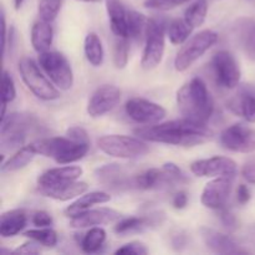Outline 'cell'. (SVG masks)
<instances>
[{"label": "cell", "instance_id": "obj_1", "mask_svg": "<svg viewBox=\"0 0 255 255\" xmlns=\"http://www.w3.org/2000/svg\"><path fill=\"white\" fill-rule=\"evenodd\" d=\"M134 134L147 142L166 143L172 146L193 147L206 143L213 137V132L206 124L191 121L182 117L181 120L138 127Z\"/></svg>", "mask_w": 255, "mask_h": 255}, {"label": "cell", "instance_id": "obj_2", "mask_svg": "<svg viewBox=\"0 0 255 255\" xmlns=\"http://www.w3.org/2000/svg\"><path fill=\"white\" fill-rule=\"evenodd\" d=\"M177 106L183 119L207 124L214 112V100L206 82L193 77L177 92Z\"/></svg>", "mask_w": 255, "mask_h": 255}, {"label": "cell", "instance_id": "obj_3", "mask_svg": "<svg viewBox=\"0 0 255 255\" xmlns=\"http://www.w3.org/2000/svg\"><path fill=\"white\" fill-rule=\"evenodd\" d=\"M30 144L36 154L54 159L59 164H70L80 161L90 149L89 143L76 142L67 136L40 138Z\"/></svg>", "mask_w": 255, "mask_h": 255}, {"label": "cell", "instance_id": "obj_4", "mask_svg": "<svg viewBox=\"0 0 255 255\" xmlns=\"http://www.w3.org/2000/svg\"><path fill=\"white\" fill-rule=\"evenodd\" d=\"M189 178L177 164L168 162L162 168H149L132 178V187L142 191L169 188L188 183Z\"/></svg>", "mask_w": 255, "mask_h": 255}, {"label": "cell", "instance_id": "obj_5", "mask_svg": "<svg viewBox=\"0 0 255 255\" xmlns=\"http://www.w3.org/2000/svg\"><path fill=\"white\" fill-rule=\"evenodd\" d=\"M36 127L39 125L32 115L17 112L5 115L1 119V148L4 151L21 148L29 132Z\"/></svg>", "mask_w": 255, "mask_h": 255}, {"label": "cell", "instance_id": "obj_6", "mask_svg": "<svg viewBox=\"0 0 255 255\" xmlns=\"http://www.w3.org/2000/svg\"><path fill=\"white\" fill-rule=\"evenodd\" d=\"M97 146L107 156L121 159L138 158L149 152L147 141L125 134H106L100 137Z\"/></svg>", "mask_w": 255, "mask_h": 255}, {"label": "cell", "instance_id": "obj_7", "mask_svg": "<svg viewBox=\"0 0 255 255\" xmlns=\"http://www.w3.org/2000/svg\"><path fill=\"white\" fill-rule=\"evenodd\" d=\"M17 67L24 84L37 99L42 101H54L59 99V90L49 77L42 74V69L34 60L30 57H22Z\"/></svg>", "mask_w": 255, "mask_h": 255}, {"label": "cell", "instance_id": "obj_8", "mask_svg": "<svg viewBox=\"0 0 255 255\" xmlns=\"http://www.w3.org/2000/svg\"><path fill=\"white\" fill-rule=\"evenodd\" d=\"M218 34L213 30H202L194 36L189 37L174 59V69L178 72H184L201 59L212 46L218 41Z\"/></svg>", "mask_w": 255, "mask_h": 255}, {"label": "cell", "instance_id": "obj_9", "mask_svg": "<svg viewBox=\"0 0 255 255\" xmlns=\"http://www.w3.org/2000/svg\"><path fill=\"white\" fill-rule=\"evenodd\" d=\"M166 49V25L162 20L148 19L144 37V49L142 54L141 66L144 70H153L163 60Z\"/></svg>", "mask_w": 255, "mask_h": 255}, {"label": "cell", "instance_id": "obj_10", "mask_svg": "<svg viewBox=\"0 0 255 255\" xmlns=\"http://www.w3.org/2000/svg\"><path fill=\"white\" fill-rule=\"evenodd\" d=\"M39 65L57 89L67 91L74 86V72L64 54L45 51L39 54Z\"/></svg>", "mask_w": 255, "mask_h": 255}, {"label": "cell", "instance_id": "obj_11", "mask_svg": "<svg viewBox=\"0 0 255 255\" xmlns=\"http://www.w3.org/2000/svg\"><path fill=\"white\" fill-rule=\"evenodd\" d=\"M212 69L217 84L223 89H236L241 82L242 72L238 62L233 54L227 50H221L216 52L212 57Z\"/></svg>", "mask_w": 255, "mask_h": 255}, {"label": "cell", "instance_id": "obj_12", "mask_svg": "<svg viewBox=\"0 0 255 255\" xmlns=\"http://www.w3.org/2000/svg\"><path fill=\"white\" fill-rule=\"evenodd\" d=\"M219 141L228 151L252 153L255 152V129L243 124H234L222 131Z\"/></svg>", "mask_w": 255, "mask_h": 255}, {"label": "cell", "instance_id": "obj_13", "mask_svg": "<svg viewBox=\"0 0 255 255\" xmlns=\"http://www.w3.org/2000/svg\"><path fill=\"white\" fill-rule=\"evenodd\" d=\"M125 110L132 121L144 126L159 124L167 115L166 110L161 105L142 97L129 99L125 105Z\"/></svg>", "mask_w": 255, "mask_h": 255}, {"label": "cell", "instance_id": "obj_14", "mask_svg": "<svg viewBox=\"0 0 255 255\" xmlns=\"http://www.w3.org/2000/svg\"><path fill=\"white\" fill-rule=\"evenodd\" d=\"M121 96V90L115 85H102L97 87L87 102V114L92 119L102 117L119 106Z\"/></svg>", "mask_w": 255, "mask_h": 255}, {"label": "cell", "instance_id": "obj_15", "mask_svg": "<svg viewBox=\"0 0 255 255\" xmlns=\"http://www.w3.org/2000/svg\"><path fill=\"white\" fill-rule=\"evenodd\" d=\"M191 172L197 177H236L238 166L229 157L214 156L194 161L191 164Z\"/></svg>", "mask_w": 255, "mask_h": 255}, {"label": "cell", "instance_id": "obj_16", "mask_svg": "<svg viewBox=\"0 0 255 255\" xmlns=\"http://www.w3.org/2000/svg\"><path fill=\"white\" fill-rule=\"evenodd\" d=\"M236 177H216L203 188L201 202L206 208L218 211L226 207L233 188Z\"/></svg>", "mask_w": 255, "mask_h": 255}, {"label": "cell", "instance_id": "obj_17", "mask_svg": "<svg viewBox=\"0 0 255 255\" xmlns=\"http://www.w3.org/2000/svg\"><path fill=\"white\" fill-rule=\"evenodd\" d=\"M121 213L111 208L89 209L86 212L77 214L70 219V227L75 229L90 228V227L105 226V224L117 223L121 219Z\"/></svg>", "mask_w": 255, "mask_h": 255}, {"label": "cell", "instance_id": "obj_18", "mask_svg": "<svg viewBox=\"0 0 255 255\" xmlns=\"http://www.w3.org/2000/svg\"><path fill=\"white\" fill-rule=\"evenodd\" d=\"M202 241L207 248L217 254H246L247 251L242 249L239 244L232 237L221 233L216 229L202 227L199 229Z\"/></svg>", "mask_w": 255, "mask_h": 255}, {"label": "cell", "instance_id": "obj_19", "mask_svg": "<svg viewBox=\"0 0 255 255\" xmlns=\"http://www.w3.org/2000/svg\"><path fill=\"white\" fill-rule=\"evenodd\" d=\"M164 216L162 213H152L143 217H129L121 218L115 226V233L119 236H128V234L141 233L146 229L154 228L163 223Z\"/></svg>", "mask_w": 255, "mask_h": 255}, {"label": "cell", "instance_id": "obj_20", "mask_svg": "<svg viewBox=\"0 0 255 255\" xmlns=\"http://www.w3.org/2000/svg\"><path fill=\"white\" fill-rule=\"evenodd\" d=\"M84 173V169L79 166H64L56 167L45 171L37 178L39 188H49V187L60 186V184L69 183L77 181Z\"/></svg>", "mask_w": 255, "mask_h": 255}, {"label": "cell", "instance_id": "obj_21", "mask_svg": "<svg viewBox=\"0 0 255 255\" xmlns=\"http://www.w3.org/2000/svg\"><path fill=\"white\" fill-rule=\"evenodd\" d=\"M89 189V184L86 182H69V183L60 184V186L49 187V188H39V192L44 197L55 199V201L66 202L70 199L79 198L85 194Z\"/></svg>", "mask_w": 255, "mask_h": 255}, {"label": "cell", "instance_id": "obj_22", "mask_svg": "<svg viewBox=\"0 0 255 255\" xmlns=\"http://www.w3.org/2000/svg\"><path fill=\"white\" fill-rule=\"evenodd\" d=\"M27 224V216L24 209H12L1 214L0 218V236L11 238L24 231Z\"/></svg>", "mask_w": 255, "mask_h": 255}, {"label": "cell", "instance_id": "obj_23", "mask_svg": "<svg viewBox=\"0 0 255 255\" xmlns=\"http://www.w3.org/2000/svg\"><path fill=\"white\" fill-rule=\"evenodd\" d=\"M111 201V196L106 192L102 191H95L90 192V193H85L80 196L74 203L70 204L66 209H65V216L72 218V217L77 216V214L86 212L91 209L94 206L97 204H105L107 202Z\"/></svg>", "mask_w": 255, "mask_h": 255}, {"label": "cell", "instance_id": "obj_24", "mask_svg": "<svg viewBox=\"0 0 255 255\" xmlns=\"http://www.w3.org/2000/svg\"><path fill=\"white\" fill-rule=\"evenodd\" d=\"M127 11L120 0H107V14H109L110 27L116 36L128 37L127 29Z\"/></svg>", "mask_w": 255, "mask_h": 255}, {"label": "cell", "instance_id": "obj_25", "mask_svg": "<svg viewBox=\"0 0 255 255\" xmlns=\"http://www.w3.org/2000/svg\"><path fill=\"white\" fill-rule=\"evenodd\" d=\"M236 35L247 56L255 60V20L247 19V17L238 20Z\"/></svg>", "mask_w": 255, "mask_h": 255}, {"label": "cell", "instance_id": "obj_26", "mask_svg": "<svg viewBox=\"0 0 255 255\" xmlns=\"http://www.w3.org/2000/svg\"><path fill=\"white\" fill-rule=\"evenodd\" d=\"M54 39V30L51 22L39 19L34 22L31 27V45L34 50L39 54L49 51Z\"/></svg>", "mask_w": 255, "mask_h": 255}, {"label": "cell", "instance_id": "obj_27", "mask_svg": "<svg viewBox=\"0 0 255 255\" xmlns=\"http://www.w3.org/2000/svg\"><path fill=\"white\" fill-rule=\"evenodd\" d=\"M96 177L101 183L111 188H122V187L132 186V179H127L124 169L119 164H106L96 171Z\"/></svg>", "mask_w": 255, "mask_h": 255}, {"label": "cell", "instance_id": "obj_28", "mask_svg": "<svg viewBox=\"0 0 255 255\" xmlns=\"http://www.w3.org/2000/svg\"><path fill=\"white\" fill-rule=\"evenodd\" d=\"M229 107L237 115L243 117L249 124H255V94L251 91H243L241 95L232 100Z\"/></svg>", "mask_w": 255, "mask_h": 255}, {"label": "cell", "instance_id": "obj_29", "mask_svg": "<svg viewBox=\"0 0 255 255\" xmlns=\"http://www.w3.org/2000/svg\"><path fill=\"white\" fill-rule=\"evenodd\" d=\"M36 156V152L31 147V144L22 146L21 148L16 149L14 154L1 164V172H16L25 168Z\"/></svg>", "mask_w": 255, "mask_h": 255}, {"label": "cell", "instance_id": "obj_30", "mask_svg": "<svg viewBox=\"0 0 255 255\" xmlns=\"http://www.w3.org/2000/svg\"><path fill=\"white\" fill-rule=\"evenodd\" d=\"M84 51L86 60L95 67H100L104 64L105 51L100 36L95 32L86 35L84 41Z\"/></svg>", "mask_w": 255, "mask_h": 255}, {"label": "cell", "instance_id": "obj_31", "mask_svg": "<svg viewBox=\"0 0 255 255\" xmlns=\"http://www.w3.org/2000/svg\"><path fill=\"white\" fill-rule=\"evenodd\" d=\"M148 19L136 10L127 11V29H128V39L134 41H141L146 37V29Z\"/></svg>", "mask_w": 255, "mask_h": 255}, {"label": "cell", "instance_id": "obj_32", "mask_svg": "<svg viewBox=\"0 0 255 255\" xmlns=\"http://www.w3.org/2000/svg\"><path fill=\"white\" fill-rule=\"evenodd\" d=\"M106 232L104 228L97 227H91L90 231L82 237L81 248L85 253H96L104 247L106 242Z\"/></svg>", "mask_w": 255, "mask_h": 255}, {"label": "cell", "instance_id": "obj_33", "mask_svg": "<svg viewBox=\"0 0 255 255\" xmlns=\"http://www.w3.org/2000/svg\"><path fill=\"white\" fill-rule=\"evenodd\" d=\"M208 14V1L207 0H197L189 5L184 11V20L191 27L196 29L203 25Z\"/></svg>", "mask_w": 255, "mask_h": 255}, {"label": "cell", "instance_id": "obj_34", "mask_svg": "<svg viewBox=\"0 0 255 255\" xmlns=\"http://www.w3.org/2000/svg\"><path fill=\"white\" fill-rule=\"evenodd\" d=\"M193 27L189 26L186 20L176 19L169 22L167 35L169 37V41L173 45H183L189 39Z\"/></svg>", "mask_w": 255, "mask_h": 255}, {"label": "cell", "instance_id": "obj_35", "mask_svg": "<svg viewBox=\"0 0 255 255\" xmlns=\"http://www.w3.org/2000/svg\"><path fill=\"white\" fill-rule=\"evenodd\" d=\"M24 237L37 242V243L41 244L42 247H46V248H54L57 244L56 232H55L54 229L50 228V227L30 229V231L25 232Z\"/></svg>", "mask_w": 255, "mask_h": 255}, {"label": "cell", "instance_id": "obj_36", "mask_svg": "<svg viewBox=\"0 0 255 255\" xmlns=\"http://www.w3.org/2000/svg\"><path fill=\"white\" fill-rule=\"evenodd\" d=\"M129 59V39L117 36L114 46V64L117 69H125Z\"/></svg>", "mask_w": 255, "mask_h": 255}, {"label": "cell", "instance_id": "obj_37", "mask_svg": "<svg viewBox=\"0 0 255 255\" xmlns=\"http://www.w3.org/2000/svg\"><path fill=\"white\" fill-rule=\"evenodd\" d=\"M62 6V0H40L37 5V14L44 21L52 22L59 15Z\"/></svg>", "mask_w": 255, "mask_h": 255}, {"label": "cell", "instance_id": "obj_38", "mask_svg": "<svg viewBox=\"0 0 255 255\" xmlns=\"http://www.w3.org/2000/svg\"><path fill=\"white\" fill-rule=\"evenodd\" d=\"M1 101L2 105L6 106L7 104L12 102L16 97V87H15L14 79L11 75L7 71H2V79H1Z\"/></svg>", "mask_w": 255, "mask_h": 255}, {"label": "cell", "instance_id": "obj_39", "mask_svg": "<svg viewBox=\"0 0 255 255\" xmlns=\"http://www.w3.org/2000/svg\"><path fill=\"white\" fill-rule=\"evenodd\" d=\"M189 0H146L144 1V6L148 9L153 10H161V11H167V10H172L177 6L186 4Z\"/></svg>", "mask_w": 255, "mask_h": 255}, {"label": "cell", "instance_id": "obj_40", "mask_svg": "<svg viewBox=\"0 0 255 255\" xmlns=\"http://www.w3.org/2000/svg\"><path fill=\"white\" fill-rule=\"evenodd\" d=\"M115 254H129V255H146L148 254V249L143 243L139 242H131L128 244H125L121 248L117 249Z\"/></svg>", "mask_w": 255, "mask_h": 255}, {"label": "cell", "instance_id": "obj_41", "mask_svg": "<svg viewBox=\"0 0 255 255\" xmlns=\"http://www.w3.org/2000/svg\"><path fill=\"white\" fill-rule=\"evenodd\" d=\"M66 136L69 137V138L74 139V141H76V142H81V143L91 144L89 133H87L86 129L82 128V127H79V126L70 127V128L66 131Z\"/></svg>", "mask_w": 255, "mask_h": 255}, {"label": "cell", "instance_id": "obj_42", "mask_svg": "<svg viewBox=\"0 0 255 255\" xmlns=\"http://www.w3.org/2000/svg\"><path fill=\"white\" fill-rule=\"evenodd\" d=\"M31 222L37 228H45V227H50L52 224V217L47 212L37 211L32 214Z\"/></svg>", "mask_w": 255, "mask_h": 255}, {"label": "cell", "instance_id": "obj_43", "mask_svg": "<svg viewBox=\"0 0 255 255\" xmlns=\"http://www.w3.org/2000/svg\"><path fill=\"white\" fill-rule=\"evenodd\" d=\"M219 212V219H221L222 224L228 229H236L237 228V218L228 208L223 207V208L218 209Z\"/></svg>", "mask_w": 255, "mask_h": 255}, {"label": "cell", "instance_id": "obj_44", "mask_svg": "<svg viewBox=\"0 0 255 255\" xmlns=\"http://www.w3.org/2000/svg\"><path fill=\"white\" fill-rule=\"evenodd\" d=\"M242 176L248 183L255 184V157L248 159L242 167Z\"/></svg>", "mask_w": 255, "mask_h": 255}, {"label": "cell", "instance_id": "obj_45", "mask_svg": "<svg viewBox=\"0 0 255 255\" xmlns=\"http://www.w3.org/2000/svg\"><path fill=\"white\" fill-rule=\"evenodd\" d=\"M41 244L37 243V242L30 239V242H26L22 246H20L19 248H16L14 251V253L17 254H39L41 252V248H40Z\"/></svg>", "mask_w": 255, "mask_h": 255}, {"label": "cell", "instance_id": "obj_46", "mask_svg": "<svg viewBox=\"0 0 255 255\" xmlns=\"http://www.w3.org/2000/svg\"><path fill=\"white\" fill-rule=\"evenodd\" d=\"M237 201L243 206L251 201V191L246 184H239L238 189H237Z\"/></svg>", "mask_w": 255, "mask_h": 255}, {"label": "cell", "instance_id": "obj_47", "mask_svg": "<svg viewBox=\"0 0 255 255\" xmlns=\"http://www.w3.org/2000/svg\"><path fill=\"white\" fill-rule=\"evenodd\" d=\"M187 203H188V196H187L186 192H178L173 197V201H172V204H173V207L176 209L186 208Z\"/></svg>", "mask_w": 255, "mask_h": 255}, {"label": "cell", "instance_id": "obj_48", "mask_svg": "<svg viewBox=\"0 0 255 255\" xmlns=\"http://www.w3.org/2000/svg\"><path fill=\"white\" fill-rule=\"evenodd\" d=\"M1 24H2V55H5V50H6V20H5V11L4 7H1Z\"/></svg>", "mask_w": 255, "mask_h": 255}, {"label": "cell", "instance_id": "obj_49", "mask_svg": "<svg viewBox=\"0 0 255 255\" xmlns=\"http://www.w3.org/2000/svg\"><path fill=\"white\" fill-rule=\"evenodd\" d=\"M22 2H24V0H14V6H15V9L19 10L20 7H21Z\"/></svg>", "mask_w": 255, "mask_h": 255}, {"label": "cell", "instance_id": "obj_50", "mask_svg": "<svg viewBox=\"0 0 255 255\" xmlns=\"http://www.w3.org/2000/svg\"><path fill=\"white\" fill-rule=\"evenodd\" d=\"M77 1H81V2H91V4H99V2H101L102 0H77Z\"/></svg>", "mask_w": 255, "mask_h": 255}]
</instances>
